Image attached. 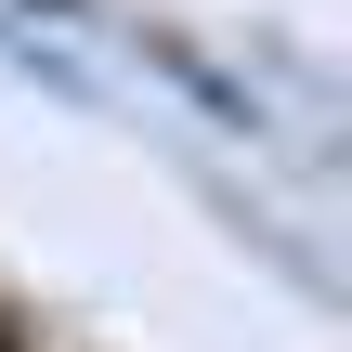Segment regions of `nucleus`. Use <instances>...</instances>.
I'll list each match as a JSON object with an SVG mask.
<instances>
[{
	"mask_svg": "<svg viewBox=\"0 0 352 352\" xmlns=\"http://www.w3.org/2000/svg\"><path fill=\"white\" fill-rule=\"evenodd\" d=\"M0 352H39V314L26 300H0Z\"/></svg>",
	"mask_w": 352,
	"mask_h": 352,
	"instance_id": "obj_1",
	"label": "nucleus"
}]
</instances>
